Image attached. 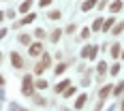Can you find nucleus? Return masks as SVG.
<instances>
[{
	"instance_id": "33",
	"label": "nucleus",
	"mask_w": 124,
	"mask_h": 111,
	"mask_svg": "<svg viewBox=\"0 0 124 111\" xmlns=\"http://www.w3.org/2000/svg\"><path fill=\"white\" fill-rule=\"evenodd\" d=\"M11 111H28V109H24V107H19V105H11Z\"/></svg>"
},
{
	"instance_id": "21",
	"label": "nucleus",
	"mask_w": 124,
	"mask_h": 111,
	"mask_svg": "<svg viewBox=\"0 0 124 111\" xmlns=\"http://www.w3.org/2000/svg\"><path fill=\"white\" fill-rule=\"evenodd\" d=\"M122 32H124V22H118V24L113 26L111 34H116V37H118V34H122Z\"/></svg>"
},
{
	"instance_id": "35",
	"label": "nucleus",
	"mask_w": 124,
	"mask_h": 111,
	"mask_svg": "<svg viewBox=\"0 0 124 111\" xmlns=\"http://www.w3.org/2000/svg\"><path fill=\"white\" fill-rule=\"evenodd\" d=\"M105 7H107V0H101V2H99V7H96V9L101 11V9H105Z\"/></svg>"
},
{
	"instance_id": "19",
	"label": "nucleus",
	"mask_w": 124,
	"mask_h": 111,
	"mask_svg": "<svg viewBox=\"0 0 124 111\" xmlns=\"http://www.w3.org/2000/svg\"><path fill=\"white\" fill-rule=\"evenodd\" d=\"M47 17H49V19H54V22H58V19L62 17V11H60V9H54V11L47 13Z\"/></svg>"
},
{
	"instance_id": "26",
	"label": "nucleus",
	"mask_w": 124,
	"mask_h": 111,
	"mask_svg": "<svg viewBox=\"0 0 124 111\" xmlns=\"http://www.w3.org/2000/svg\"><path fill=\"white\" fill-rule=\"evenodd\" d=\"M90 34H92V28H84V30L79 32V37H81V41H86V38H90Z\"/></svg>"
},
{
	"instance_id": "24",
	"label": "nucleus",
	"mask_w": 124,
	"mask_h": 111,
	"mask_svg": "<svg viewBox=\"0 0 124 111\" xmlns=\"http://www.w3.org/2000/svg\"><path fill=\"white\" fill-rule=\"evenodd\" d=\"M47 86H49L47 79H43V77H39V79H37V90H45Z\"/></svg>"
},
{
	"instance_id": "4",
	"label": "nucleus",
	"mask_w": 124,
	"mask_h": 111,
	"mask_svg": "<svg viewBox=\"0 0 124 111\" xmlns=\"http://www.w3.org/2000/svg\"><path fill=\"white\" fill-rule=\"evenodd\" d=\"M11 66H13V68H24V66H26L24 58H22L17 51H13V53H11Z\"/></svg>"
},
{
	"instance_id": "22",
	"label": "nucleus",
	"mask_w": 124,
	"mask_h": 111,
	"mask_svg": "<svg viewBox=\"0 0 124 111\" xmlns=\"http://www.w3.org/2000/svg\"><path fill=\"white\" fill-rule=\"evenodd\" d=\"M66 68H69V64H66V62H60V64L54 68V73H56V75H62L64 71H66Z\"/></svg>"
},
{
	"instance_id": "7",
	"label": "nucleus",
	"mask_w": 124,
	"mask_h": 111,
	"mask_svg": "<svg viewBox=\"0 0 124 111\" xmlns=\"http://www.w3.org/2000/svg\"><path fill=\"white\" fill-rule=\"evenodd\" d=\"M34 19H37V13H28V15H24V17L15 24V28H17V26H28V24H32Z\"/></svg>"
},
{
	"instance_id": "6",
	"label": "nucleus",
	"mask_w": 124,
	"mask_h": 111,
	"mask_svg": "<svg viewBox=\"0 0 124 111\" xmlns=\"http://www.w3.org/2000/svg\"><path fill=\"white\" fill-rule=\"evenodd\" d=\"M66 88H71V79H62L60 83H56V86H54V92H56V94H64Z\"/></svg>"
},
{
	"instance_id": "23",
	"label": "nucleus",
	"mask_w": 124,
	"mask_h": 111,
	"mask_svg": "<svg viewBox=\"0 0 124 111\" xmlns=\"http://www.w3.org/2000/svg\"><path fill=\"white\" fill-rule=\"evenodd\" d=\"M41 62H43V64H45L47 68H49V66H51V56H49V53H47V51H43V56H41Z\"/></svg>"
},
{
	"instance_id": "32",
	"label": "nucleus",
	"mask_w": 124,
	"mask_h": 111,
	"mask_svg": "<svg viewBox=\"0 0 124 111\" xmlns=\"http://www.w3.org/2000/svg\"><path fill=\"white\" fill-rule=\"evenodd\" d=\"M103 107H105V100L101 98L99 103H96V105H94V111H101V109H103Z\"/></svg>"
},
{
	"instance_id": "34",
	"label": "nucleus",
	"mask_w": 124,
	"mask_h": 111,
	"mask_svg": "<svg viewBox=\"0 0 124 111\" xmlns=\"http://www.w3.org/2000/svg\"><path fill=\"white\" fill-rule=\"evenodd\" d=\"M39 4H41V7H49L51 0H39Z\"/></svg>"
},
{
	"instance_id": "38",
	"label": "nucleus",
	"mask_w": 124,
	"mask_h": 111,
	"mask_svg": "<svg viewBox=\"0 0 124 111\" xmlns=\"http://www.w3.org/2000/svg\"><path fill=\"white\" fill-rule=\"evenodd\" d=\"M122 60H124V51H122Z\"/></svg>"
},
{
	"instance_id": "30",
	"label": "nucleus",
	"mask_w": 124,
	"mask_h": 111,
	"mask_svg": "<svg viewBox=\"0 0 124 111\" xmlns=\"http://www.w3.org/2000/svg\"><path fill=\"white\" fill-rule=\"evenodd\" d=\"M75 30H77V26H75V24H69V26H66V30H64V32H66V34H73Z\"/></svg>"
},
{
	"instance_id": "8",
	"label": "nucleus",
	"mask_w": 124,
	"mask_h": 111,
	"mask_svg": "<svg viewBox=\"0 0 124 111\" xmlns=\"http://www.w3.org/2000/svg\"><path fill=\"white\" fill-rule=\"evenodd\" d=\"M30 98H32V103H34V105H39V107H47V100H45V96H43V94H39V92H34Z\"/></svg>"
},
{
	"instance_id": "11",
	"label": "nucleus",
	"mask_w": 124,
	"mask_h": 111,
	"mask_svg": "<svg viewBox=\"0 0 124 111\" xmlns=\"http://www.w3.org/2000/svg\"><path fill=\"white\" fill-rule=\"evenodd\" d=\"M107 71H109V68H107V62L101 60L99 64H96V75H99V79H103V77L107 75Z\"/></svg>"
},
{
	"instance_id": "25",
	"label": "nucleus",
	"mask_w": 124,
	"mask_h": 111,
	"mask_svg": "<svg viewBox=\"0 0 124 111\" xmlns=\"http://www.w3.org/2000/svg\"><path fill=\"white\" fill-rule=\"evenodd\" d=\"M124 92V81H120V83H118V86L113 88V96H116V98H118V96H120V94H122Z\"/></svg>"
},
{
	"instance_id": "12",
	"label": "nucleus",
	"mask_w": 124,
	"mask_h": 111,
	"mask_svg": "<svg viewBox=\"0 0 124 111\" xmlns=\"http://www.w3.org/2000/svg\"><path fill=\"white\" fill-rule=\"evenodd\" d=\"M94 7H99V0H86V2H81V11H84V13L92 11Z\"/></svg>"
},
{
	"instance_id": "2",
	"label": "nucleus",
	"mask_w": 124,
	"mask_h": 111,
	"mask_svg": "<svg viewBox=\"0 0 124 111\" xmlns=\"http://www.w3.org/2000/svg\"><path fill=\"white\" fill-rule=\"evenodd\" d=\"M101 45H88L81 49V58H88V60H96V53H99Z\"/></svg>"
},
{
	"instance_id": "17",
	"label": "nucleus",
	"mask_w": 124,
	"mask_h": 111,
	"mask_svg": "<svg viewBox=\"0 0 124 111\" xmlns=\"http://www.w3.org/2000/svg\"><path fill=\"white\" fill-rule=\"evenodd\" d=\"M113 26H116V17H109V19H105V24H103V32H111Z\"/></svg>"
},
{
	"instance_id": "36",
	"label": "nucleus",
	"mask_w": 124,
	"mask_h": 111,
	"mask_svg": "<svg viewBox=\"0 0 124 111\" xmlns=\"http://www.w3.org/2000/svg\"><path fill=\"white\" fill-rule=\"evenodd\" d=\"M120 111H124V96H122V105H120Z\"/></svg>"
},
{
	"instance_id": "28",
	"label": "nucleus",
	"mask_w": 124,
	"mask_h": 111,
	"mask_svg": "<svg viewBox=\"0 0 124 111\" xmlns=\"http://www.w3.org/2000/svg\"><path fill=\"white\" fill-rule=\"evenodd\" d=\"M75 92H77V88H66V90H64V98H71V96H75Z\"/></svg>"
},
{
	"instance_id": "14",
	"label": "nucleus",
	"mask_w": 124,
	"mask_h": 111,
	"mask_svg": "<svg viewBox=\"0 0 124 111\" xmlns=\"http://www.w3.org/2000/svg\"><path fill=\"white\" fill-rule=\"evenodd\" d=\"M109 94H113V88L109 86V83H107V86H103V88H101V90H99V98H103V100L107 98Z\"/></svg>"
},
{
	"instance_id": "10",
	"label": "nucleus",
	"mask_w": 124,
	"mask_h": 111,
	"mask_svg": "<svg viewBox=\"0 0 124 111\" xmlns=\"http://www.w3.org/2000/svg\"><path fill=\"white\" fill-rule=\"evenodd\" d=\"M32 4H34V0H24V2L19 4V9H17V13H24V15H28V11L32 9Z\"/></svg>"
},
{
	"instance_id": "13",
	"label": "nucleus",
	"mask_w": 124,
	"mask_h": 111,
	"mask_svg": "<svg viewBox=\"0 0 124 111\" xmlns=\"http://www.w3.org/2000/svg\"><path fill=\"white\" fill-rule=\"evenodd\" d=\"M86 103H88V94H79L73 107H75V109H84V107H86Z\"/></svg>"
},
{
	"instance_id": "1",
	"label": "nucleus",
	"mask_w": 124,
	"mask_h": 111,
	"mask_svg": "<svg viewBox=\"0 0 124 111\" xmlns=\"http://www.w3.org/2000/svg\"><path fill=\"white\" fill-rule=\"evenodd\" d=\"M37 92V79H34V73H26L22 77V94L24 96H32Z\"/></svg>"
},
{
	"instance_id": "9",
	"label": "nucleus",
	"mask_w": 124,
	"mask_h": 111,
	"mask_svg": "<svg viewBox=\"0 0 124 111\" xmlns=\"http://www.w3.org/2000/svg\"><path fill=\"white\" fill-rule=\"evenodd\" d=\"M62 34H64V30H62V28H54V30L49 32V43H58Z\"/></svg>"
},
{
	"instance_id": "3",
	"label": "nucleus",
	"mask_w": 124,
	"mask_h": 111,
	"mask_svg": "<svg viewBox=\"0 0 124 111\" xmlns=\"http://www.w3.org/2000/svg\"><path fill=\"white\" fill-rule=\"evenodd\" d=\"M43 51H45V47H43V43H41V41L32 43V45H28V53H30L32 58H37V56H43Z\"/></svg>"
},
{
	"instance_id": "15",
	"label": "nucleus",
	"mask_w": 124,
	"mask_h": 111,
	"mask_svg": "<svg viewBox=\"0 0 124 111\" xmlns=\"http://www.w3.org/2000/svg\"><path fill=\"white\" fill-rule=\"evenodd\" d=\"M122 7H124L122 0H113L111 4H109V13H120V11H122Z\"/></svg>"
},
{
	"instance_id": "20",
	"label": "nucleus",
	"mask_w": 124,
	"mask_h": 111,
	"mask_svg": "<svg viewBox=\"0 0 124 111\" xmlns=\"http://www.w3.org/2000/svg\"><path fill=\"white\" fill-rule=\"evenodd\" d=\"M45 68H47V66H45V64H43V62H37V64H34V68H32V73H34V75H37V77H39V75L43 73V71H45Z\"/></svg>"
},
{
	"instance_id": "27",
	"label": "nucleus",
	"mask_w": 124,
	"mask_h": 111,
	"mask_svg": "<svg viewBox=\"0 0 124 111\" xmlns=\"http://www.w3.org/2000/svg\"><path fill=\"white\" fill-rule=\"evenodd\" d=\"M34 37L37 38H45V37H49V34L45 32V28H37V30H34Z\"/></svg>"
},
{
	"instance_id": "31",
	"label": "nucleus",
	"mask_w": 124,
	"mask_h": 111,
	"mask_svg": "<svg viewBox=\"0 0 124 111\" xmlns=\"http://www.w3.org/2000/svg\"><path fill=\"white\" fill-rule=\"evenodd\" d=\"M15 15H17V13H15V11L11 9V11H4V15H2V17H7V19H13Z\"/></svg>"
},
{
	"instance_id": "37",
	"label": "nucleus",
	"mask_w": 124,
	"mask_h": 111,
	"mask_svg": "<svg viewBox=\"0 0 124 111\" xmlns=\"http://www.w3.org/2000/svg\"><path fill=\"white\" fill-rule=\"evenodd\" d=\"M62 111H71V109H69V107H64V109H62Z\"/></svg>"
},
{
	"instance_id": "16",
	"label": "nucleus",
	"mask_w": 124,
	"mask_h": 111,
	"mask_svg": "<svg viewBox=\"0 0 124 111\" xmlns=\"http://www.w3.org/2000/svg\"><path fill=\"white\" fill-rule=\"evenodd\" d=\"M103 24H105V19H103V17H96V19L92 22V32H101V30H103Z\"/></svg>"
},
{
	"instance_id": "18",
	"label": "nucleus",
	"mask_w": 124,
	"mask_h": 111,
	"mask_svg": "<svg viewBox=\"0 0 124 111\" xmlns=\"http://www.w3.org/2000/svg\"><path fill=\"white\" fill-rule=\"evenodd\" d=\"M17 41H19L22 45H32V37H30V34H19Z\"/></svg>"
},
{
	"instance_id": "5",
	"label": "nucleus",
	"mask_w": 124,
	"mask_h": 111,
	"mask_svg": "<svg viewBox=\"0 0 124 111\" xmlns=\"http://www.w3.org/2000/svg\"><path fill=\"white\" fill-rule=\"evenodd\" d=\"M122 45H120V43H113V45H109V53H111V58H116V60H118V58H122Z\"/></svg>"
},
{
	"instance_id": "29",
	"label": "nucleus",
	"mask_w": 124,
	"mask_h": 111,
	"mask_svg": "<svg viewBox=\"0 0 124 111\" xmlns=\"http://www.w3.org/2000/svg\"><path fill=\"white\" fill-rule=\"evenodd\" d=\"M120 71H122V66H120V64H113L111 68H109V75H113V77H116V75H120Z\"/></svg>"
}]
</instances>
